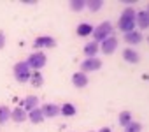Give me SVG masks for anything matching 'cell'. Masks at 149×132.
<instances>
[{
    "mask_svg": "<svg viewBox=\"0 0 149 132\" xmlns=\"http://www.w3.org/2000/svg\"><path fill=\"white\" fill-rule=\"evenodd\" d=\"M135 14H137V11L133 7H126L121 13L119 20H118V27L123 34H128V32L135 30Z\"/></svg>",
    "mask_w": 149,
    "mask_h": 132,
    "instance_id": "cell-1",
    "label": "cell"
},
{
    "mask_svg": "<svg viewBox=\"0 0 149 132\" xmlns=\"http://www.w3.org/2000/svg\"><path fill=\"white\" fill-rule=\"evenodd\" d=\"M112 32H114V27H112V23L111 21H102L100 25H97V28H93V37H95V42L97 44H100L104 39H107V37H111L112 35Z\"/></svg>",
    "mask_w": 149,
    "mask_h": 132,
    "instance_id": "cell-2",
    "label": "cell"
},
{
    "mask_svg": "<svg viewBox=\"0 0 149 132\" xmlns=\"http://www.w3.org/2000/svg\"><path fill=\"white\" fill-rule=\"evenodd\" d=\"M13 74H14V79L18 83H26L30 81V76H32V71L26 65V62H18L14 67H13Z\"/></svg>",
    "mask_w": 149,
    "mask_h": 132,
    "instance_id": "cell-3",
    "label": "cell"
},
{
    "mask_svg": "<svg viewBox=\"0 0 149 132\" xmlns=\"http://www.w3.org/2000/svg\"><path fill=\"white\" fill-rule=\"evenodd\" d=\"M47 62V56L42 51H33L28 58H26V65L30 67V71H40Z\"/></svg>",
    "mask_w": 149,
    "mask_h": 132,
    "instance_id": "cell-4",
    "label": "cell"
},
{
    "mask_svg": "<svg viewBox=\"0 0 149 132\" xmlns=\"http://www.w3.org/2000/svg\"><path fill=\"white\" fill-rule=\"evenodd\" d=\"M102 67V60L100 58H84L83 62H81V71L79 72H83V74H86V72H93V71H98Z\"/></svg>",
    "mask_w": 149,
    "mask_h": 132,
    "instance_id": "cell-5",
    "label": "cell"
},
{
    "mask_svg": "<svg viewBox=\"0 0 149 132\" xmlns=\"http://www.w3.org/2000/svg\"><path fill=\"white\" fill-rule=\"evenodd\" d=\"M98 49H100L104 55H112V53L118 49V39H116L114 35H111V37H107V39H104V41L98 44Z\"/></svg>",
    "mask_w": 149,
    "mask_h": 132,
    "instance_id": "cell-6",
    "label": "cell"
},
{
    "mask_svg": "<svg viewBox=\"0 0 149 132\" xmlns=\"http://www.w3.org/2000/svg\"><path fill=\"white\" fill-rule=\"evenodd\" d=\"M37 51H40V49H44V48H54L56 46V39H53L51 35H40V37H37L35 41H33V44H32Z\"/></svg>",
    "mask_w": 149,
    "mask_h": 132,
    "instance_id": "cell-7",
    "label": "cell"
},
{
    "mask_svg": "<svg viewBox=\"0 0 149 132\" xmlns=\"http://www.w3.org/2000/svg\"><path fill=\"white\" fill-rule=\"evenodd\" d=\"M123 35H125L126 44H130V48L132 46H137V44H140L144 41V35H142L140 30H133V32H128V34H123Z\"/></svg>",
    "mask_w": 149,
    "mask_h": 132,
    "instance_id": "cell-8",
    "label": "cell"
},
{
    "mask_svg": "<svg viewBox=\"0 0 149 132\" xmlns=\"http://www.w3.org/2000/svg\"><path fill=\"white\" fill-rule=\"evenodd\" d=\"M121 56H123V60L128 62V63H139V62H140V55H139V51L133 49V48H125L123 53H121Z\"/></svg>",
    "mask_w": 149,
    "mask_h": 132,
    "instance_id": "cell-9",
    "label": "cell"
},
{
    "mask_svg": "<svg viewBox=\"0 0 149 132\" xmlns=\"http://www.w3.org/2000/svg\"><path fill=\"white\" fill-rule=\"evenodd\" d=\"M19 107L25 109L26 113L33 111L35 107H39V97H35V95H26V97L21 100V106H19Z\"/></svg>",
    "mask_w": 149,
    "mask_h": 132,
    "instance_id": "cell-10",
    "label": "cell"
},
{
    "mask_svg": "<svg viewBox=\"0 0 149 132\" xmlns=\"http://www.w3.org/2000/svg\"><path fill=\"white\" fill-rule=\"evenodd\" d=\"M40 111H42V114H44V118H54V116H58L60 114V106L58 104H44L42 107H40Z\"/></svg>",
    "mask_w": 149,
    "mask_h": 132,
    "instance_id": "cell-11",
    "label": "cell"
},
{
    "mask_svg": "<svg viewBox=\"0 0 149 132\" xmlns=\"http://www.w3.org/2000/svg\"><path fill=\"white\" fill-rule=\"evenodd\" d=\"M137 25H139L140 30L149 28V14H147V11H139V13L135 14V27H137Z\"/></svg>",
    "mask_w": 149,
    "mask_h": 132,
    "instance_id": "cell-12",
    "label": "cell"
},
{
    "mask_svg": "<svg viewBox=\"0 0 149 132\" xmlns=\"http://www.w3.org/2000/svg\"><path fill=\"white\" fill-rule=\"evenodd\" d=\"M26 118H28V113H26L25 109H21V107H14V109L11 111V120H13L14 123H23Z\"/></svg>",
    "mask_w": 149,
    "mask_h": 132,
    "instance_id": "cell-13",
    "label": "cell"
},
{
    "mask_svg": "<svg viewBox=\"0 0 149 132\" xmlns=\"http://www.w3.org/2000/svg\"><path fill=\"white\" fill-rule=\"evenodd\" d=\"M72 83H74L76 88H84L88 85V76L83 74V72H76V74L72 76Z\"/></svg>",
    "mask_w": 149,
    "mask_h": 132,
    "instance_id": "cell-14",
    "label": "cell"
},
{
    "mask_svg": "<svg viewBox=\"0 0 149 132\" xmlns=\"http://www.w3.org/2000/svg\"><path fill=\"white\" fill-rule=\"evenodd\" d=\"M93 28H95V27H91L90 23H81V25H77L76 34H77L79 37H88V35L93 34Z\"/></svg>",
    "mask_w": 149,
    "mask_h": 132,
    "instance_id": "cell-15",
    "label": "cell"
},
{
    "mask_svg": "<svg viewBox=\"0 0 149 132\" xmlns=\"http://www.w3.org/2000/svg\"><path fill=\"white\" fill-rule=\"evenodd\" d=\"M97 53H98V44H97L95 41H91V42H88V44L84 46V55H86V58H95Z\"/></svg>",
    "mask_w": 149,
    "mask_h": 132,
    "instance_id": "cell-16",
    "label": "cell"
},
{
    "mask_svg": "<svg viewBox=\"0 0 149 132\" xmlns=\"http://www.w3.org/2000/svg\"><path fill=\"white\" fill-rule=\"evenodd\" d=\"M28 120L32 121V123H42L44 121V114H42V111H40V107H35L33 111H30L28 113Z\"/></svg>",
    "mask_w": 149,
    "mask_h": 132,
    "instance_id": "cell-17",
    "label": "cell"
},
{
    "mask_svg": "<svg viewBox=\"0 0 149 132\" xmlns=\"http://www.w3.org/2000/svg\"><path fill=\"white\" fill-rule=\"evenodd\" d=\"M60 114H63V116H74V114H76V106L70 104V102L61 104L60 106Z\"/></svg>",
    "mask_w": 149,
    "mask_h": 132,
    "instance_id": "cell-18",
    "label": "cell"
},
{
    "mask_svg": "<svg viewBox=\"0 0 149 132\" xmlns=\"http://www.w3.org/2000/svg\"><path fill=\"white\" fill-rule=\"evenodd\" d=\"M30 83H32V86H42V83H44V78H42V74L39 72V71H32V76H30Z\"/></svg>",
    "mask_w": 149,
    "mask_h": 132,
    "instance_id": "cell-19",
    "label": "cell"
},
{
    "mask_svg": "<svg viewBox=\"0 0 149 132\" xmlns=\"http://www.w3.org/2000/svg\"><path fill=\"white\" fill-rule=\"evenodd\" d=\"M86 7L91 11V13H97V11H100L102 9V6H104V2L102 0H86Z\"/></svg>",
    "mask_w": 149,
    "mask_h": 132,
    "instance_id": "cell-20",
    "label": "cell"
},
{
    "mask_svg": "<svg viewBox=\"0 0 149 132\" xmlns=\"http://www.w3.org/2000/svg\"><path fill=\"white\" fill-rule=\"evenodd\" d=\"M133 120H132V113L130 111H121L119 113V125L121 127H126V125H130Z\"/></svg>",
    "mask_w": 149,
    "mask_h": 132,
    "instance_id": "cell-21",
    "label": "cell"
},
{
    "mask_svg": "<svg viewBox=\"0 0 149 132\" xmlns=\"http://www.w3.org/2000/svg\"><path fill=\"white\" fill-rule=\"evenodd\" d=\"M7 120H11V109L7 106H0V125L6 123Z\"/></svg>",
    "mask_w": 149,
    "mask_h": 132,
    "instance_id": "cell-22",
    "label": "cell"
},
{
    "mask_svg": "<svg viewBox=\"0 0 149 132\" xmlns=\"http://www.w3.org/2000/svg\"><path fill=\"white\" fill-rule=\"evenodd\" d=\"M84 7H86L84 0H70V9H72L74 13H79V11H83Z\"/></svg>",
    "mask_w": 149,
    "mask_h": 132,
    "instance_id": "cell-23",
    "label": "cell"
},
{
    "mask_svg": "<svg viewBox=\"0 0 149 132\" xmlns=\"http://www.w3.org/2000/svg\"><path fill=\"white\" fill-rule=\"evenodd\" d=\"M140 130H142V125L139 121H132L130 125L125 127V132H140Z\"/></svg>",
    "mask_w": 149,
    "mask_h": 132,
    "instance_id": "cell-24",
    "label": "cell"
},
{
    "mask_svg": "<svg viewBox=\"0 0 149 132\" xmlns=\"http://www.w3.org/2000/svg\"><path fill=\"white\" fill-rule=\"evenodd\" d=\"M4 46H6V35L4 32H0V49H4Z\"/></svg>",
    "mask_w": 149,
    "mask_h": 132,
    "instance_id": "cell-25",
    "label": "cell"
},
{
    "mask_svg": "<svg viewBox=\"0 0 149 132\" xmlns=\"http://www.w3.org/2000/svg\"><path fill=\"white\" fill-rule=\"evenodd\" d=\"M98 132H111V128H109V127H102Z\"/></svg>",
    "mask_w": 149,
    "mask_h": 132,
    "instance_id": "cell-26",
    "label": "cell"
},
{
    "mask_svg": "<svg viewBox=\"0 0 149 132\" xmlns=\"http://www.w3.org/2000/svg\"><path fill=\"white\" fill-rule=\"evenodd\" d=\"M146 11H147V14H149V6H147V9H146Z\"/></svg>",
    "mask_w": 149,
    "mask_h": 132,
    "instance_id": "cell-27",
    "label": "cell"
},
{
    "mask_svg": "<svg viewBox=\"0 0 149 132\" xmlns=\"http://www.w3.org/2000/svg\"><path fill=\"white\" fill-rule=\"evenodd\" d=\"M147 42H149V37H147Z\"/></svg>",
    "mask_w": 149,
    "mask_h": 132,
    "instance_id": "cell-28",
    "label": "cell"
},
{
    "mask_svg": "<svg viewBox=\"0 0 149 132\" xmlns=\"http://www.w3.org/2000/svg\"><path fill=\"white\" fill-rule=\"evenodd\" d=\"M91 132H93V130H91Z\"/></svg>",
    "mask_w": 149,
    "mask_h": 132,
    "instance_id": "cell-29",
    "label": "cell"
}]
</instances>
